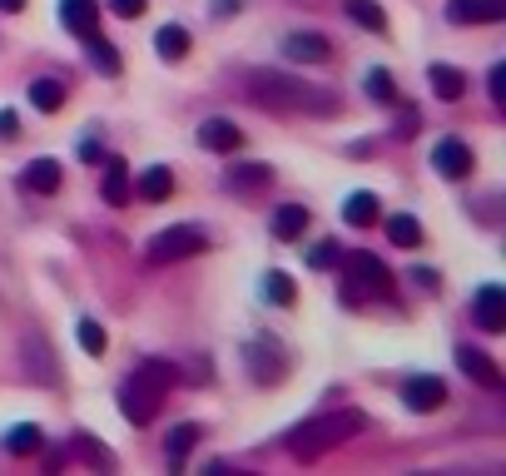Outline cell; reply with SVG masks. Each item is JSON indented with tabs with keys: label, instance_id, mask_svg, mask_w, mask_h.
Instances as JSON below:
<instances>
[{
	"label": "cell",
	"instance_id": "f1b7e54d",
	"mask_svg": "<svg viewBox=\"0 0 506 476\" xmlns=\"http://www.w3.org/2000/svg\"><path fill=\"white\" fill-rule=\"evenodd\" d=\"M75 338H80V348H85L89 357H104V348H110V338H104V327L95 323V318H85V323L75 327Z\"/></svg>",
	"mask_w": 506,
	"mask_h": 476
},
{
	"label": "cell",
	"instance_id": "6da1fadb",
	"mask_svg": "<svg viewBox=\"0 0 506 476\" xmlns=\"http://www.w3.org/2000/svg\"><path fill=\"white\" fill-rule=\"evenodd\" d=\"M249 100L279 114H338V95L333 89H318L308 80L279 75V70H258L249 80Z\"/></svg>",
	"mask_w": 506,
	"mask_h": 476
},
{
	"label": "cell",
	"instance_id": "7402d4cb",
	"mask_svg": "<svg viewBox=\"0 0 506 476\" xmlns=\"http://www.w3.org/2000/svg\"><path fill=\"white\" fill-rule=\"evenodd\" d=\"M342 15H348V20H357L363 30H372V35H382V30H387V15H382L378 0H342Z\"/></svg>",
	"mask_w": 506,
	"mask_h": 476
},
{
	"label": "cell",
	"instance_id": "2e32d148",
	"mask_svg": "<svg viewBox=\"0 0 506 476\" xmlns=\"http://www.w3.org/2000/svg\"><path fill=\"white\" fill-rule=\"evenodd\" d=\"M129 194H140L144 203H165L169 194H174V174H169L165 164H154V169H144V174L129 184Z\"/></svg>",
	"mask_w": 506,
	"mask_h": 476
},
{
	"label": "cell",
	"instance_id": "e0dca14e",
	"mask_svg": "<svg viewBox=\"0 0 506 476\" xmlns=\"http://www.w3.org/2000/svg\"><path fill=\"white\" fill-rule=\"evenodd\" d=\"M199 144L203 150H214V154H234L243 144L239 125H228V119H203L199 125Z\"/></svg>",
	"mask_w": 506,
	"mask_h": 476
},
{
	"label": "cell",
	"instance_id": "8992f818",
	"mask_svg": "<svg viewBox=\"0 0 506 476\" xmlns=\"http://www.w3.org/2000/svg\"><path fill=\"white\" fill-rule=\"evenodd\" d=\"M224 188L234 194V199H258V194L273 188V169H268V164H228Z\"/></svg>",
	"mask_w": 506,
	"mask_h": 476
},
{
	"label": "cell",
	"instance_id": "7a4b0ae2",
	"mask_svg": "<svg viewBox=\"0 0 506 476\" xmlns=\"http://www.w3.org/2000/svg\"><path fill=\"white\" fill-rule=\"evenodd\" d=\"M179 382H184V372H179L174 363H165V357H150V363H144L140 372L129 377L125 388H119V412H125L134 426H150L154 417H159V407H165L169 388H179Z\"/></svg>",
	"mask_w": 506,
	"mask_h": 476
},
{
	"label": "cell",
	"instance_id": "ffe728a7",
	"mask_svg": "<svg viewBox=\"0 0 506 476\" xmlns=\"http://www.w3.org/2000/svg\"><path fill=\"white\" fill-rule=\"evenodd\" d=\"M342 219L353 228H372L382 219V209H378V194H367V188H357V194H348V203H342Z\"/></svg>",
	"mask_w": 506,
	"mask_h": 476
},
{
	"label": "cell",
	"instance_id": "e575fe53",
	"mask_svg": "<svg viewBox=\"0 0 506 476\" xmlns=\"http://www.w3.org/2000/svg\"><path fill=\"white\" fill-rule=\"evenodd\" d=\"M110 11H114V15H125V20H134V15L144 11V0H110Z\"/></svg>",
	"mask_w": 506,
	"mask_h": 476
},
{
	"label": "cell",
	"instance_id": "484cf974",
	"mask_svg": "<svg viewBox=\"0 0 506 476\" xmlns=\"http://www.w3.org/2000/svg\"><path fill=\"white\" fill-rule=\"evenodd\" d=\"M387 238H393L397 249H418V243H422V224L412 219V213H393V219H387Z\"/></svg>",
	"mask_w": 506,
	"mask_h": 476
},
{
	"label": "cell",
	"instance_id": "836d02e7",
	"mask_svg": "<svg viewBox=\"0 0 506 476\" xmlns=\"http://www.w3.org/2000/svg\"><path fill=\"white\" fill-rule=\"evenodd\" d=\"M492 100L496 110H506V65H492Z\"/></svg>",
	"mask_w": 506,
	"mask_h": 476
},
{
	"label": "cell",
	"instance_id": "52a82bcc",
	"mask_svg": "<svg viewBox=\"0 0 506 476\" xmlns=\"http://www.w3.org/2000/svg\"><path fill=\"white\" fill-rule=\"evenodd\" d=\"M249 372H253V382H283L288 357H283V348L273 338H258V342H249Z\"/></svg>",
	"mask_w": 506,
	"mask_h": 476
},
{
	"label": "cell",
	"instance_id": "1f68e13d",
	"mask_svg": "<svg viewBox=\"0 0 506 476\" xmlns=\"http://www.w3.org/2000/svg\"><path fill=\"white\" fill-rule=\"evenodd\" d=\"M75 447H80V457H85L89 466H100V472H110V466H114V457H110V451H104L95 437H80Z\"/></svg>",
	"mask_w": 506,
	"mask_h": 476
},
{
	"label": "cell",
	"instance_id": "83f0119b",
	"mask_svg": "<svg viewBox=\"0 0 506 476\" xmlns=\"http://www.w3.org/2000/svg\"><path fill=\"white\" fill-rule=\"evenodd\" d=\"M264 298H268V303H279V308H293L298 288H293V278H288V273H279V268H273V273L264 278Z\"/></svg>",
	"mask_w": 506,
	"mask_h": 476
},
{
	"label": "cell",
	"instance_id": "74e56055",
	"mask_svg": "<svg viewBox=\"0 0 506 476\" xmlns=\"http://www.w3.org/2000/svg\"><path fill=\"white\" fill-rule=\"evenodd\" d=\"M80 154H85V164H104V154H100V144H89V139H85V150H80Z\"/></svg>",
	"mask_w": 506,
	"mask_h": 476
},
{
	"label": "cell",
	"instance_id": "ab89813d",
	"mask_svg": "<svg viewBox=\"0 0 506 476\" xmlns=\"http://www.w3.org/2000/svg\"><path fill=\"white\" fill-rule=\"evenodd\" d=\"M20 5H26V0H0V11H20Z\"/></svg>",
	"mask_w": 506,
	"mask_h": 476
},
{
	"label": "cell",
	"instance_id": "4316f807",
	"mask_svg": "<svg viewBox=\"0 0 506 476\" xmlns=\"http://www.w3.org/2000/svg\"><path fill=\"white\" fill-rule=\"evenodd\" d=\"M40 447H45L40 426H11V437H5V451H11V457H35Z\"/></svg>",
	"mask_w": 506,
	"mask_h": 476
},
{
	"label": "cell",
	"instance_id": "f546056e",
	"mask_svg": "<svg viewBox=\"0 0 506 476\" xmlns=\"http://www.w3.org/2000/svg\"><path fill=\"white\" fill-rule=\"evenodd\" d=\"M367 100H378V104H393L397 100V85L387 70H367Z\"/></svg>",
	"mask_w": 506,
	"mask_h": 476
},
{
	"label": "cell",
	"instance_id": "d6986e66",
	"mask_svg": "<svg viewBox=\"0 0 506 476\" xmlns=\"http://www.w3.org/2000/svg\"><path fill=\"white\" fill-rule=\"evenodd\" d=\"M427 80H432V95H437V100H447V104L467 95V75H462L456 65H432Z\"/></svg>",
	"mask_w": 506,
	"mask_h": 476
},
{
	"label": "cell",
	"instance_id": "4fadbf2b",
	"mask_svg": "<svg viewBox=\"0 0 506 476\" xmlns=\"http://www.w3.org/2000/svg\"><path fill=\"white\" fill-rule=\"evenodd\" d=\"M402 402L412 407V412H437V407L447 402V382L442 377H412V382L402 388Z\"/></svg>",
	"mask_w": 506,
	"mask_h": 476
},
{
	"label": "cell",
	"instance_id": "7c38bea8",
	"mask_svg": "<svg viewBox=\"0 0 506 476\" xmlns=\"http://www.w3.org/2000/svg\"><path fill=\"white\" fill-rule=\"evenodd\" d=\"M283 55H288V60H298V65H323L333 55V45L318 35V30H293V35L283 40Z\"/></svg>",
	"mask_w": 506,
	"mask_h": 476
},
{
	"label": "cell",
	"instance_id": "cb8c5ba5",
	"mask_svg": "<svg viewBox=\"0 0 506 476\" xmlns=\"http://www.w3.org/2000/svg\"><path fill=\"white\" fill-rule=\"evenodd\" d=\"M30 104H35L40 114H55L65 104V80H30Z\"/></svg>",
	"mask_w": 506,
	"mask_h": 476
},
{
	"label": "cell",
	"instance_id": "ac0fdd59",
	"mask_svg": "<svg viewBox=\"0 0 506 476\" xmlns=\"http://www.w3.org/2000/svg\"><path fill=\"white\" fill-rule=\"evenodd\" d=\"M60 188V159H30L20 174V194H55Z\"/></svg>",
	"mask_w": 506,
	"mask_h": 476
},
{
	"label": "cell",
	"instance_id": "3957f363",
	"mask_svg": "<svg viewBox=\"0 0 506 476\" xmlns=\"http://www.w3.org/2000/svg\"><path fill=\"white\" fill-rule=\"evenodd\" d=\"M367 426V417L363 412H323V417H308L303 426H293V437H288V451L298 457V462H318L323 451H333V447H342L348 437H357Z\"/></svg>",
	"mask_w": 506,
	"mask_h": 476
},
{
	"label": "cell",
	"instance_id": "d4e9b609",
	"mask_svg": "<svg viewBox=\"0 0 506 476\" xmlns=\"http://www.w3.org/2000/svg\"><path fill=\"white\" fill-rule=\"evenodd\" d=\"M203 432L194 422H179L174 432H169V441H165V451H169V466H184V457L194 451V441H199Z\"/></svg>",
	"mask_w": 506,
	"mask_h": 476
},
{
	"label": "cell",
	"instance_id": "5bb4252c",
	"mask_svg": "<svg viewBox=\"0 0 506 476\" xmlns=\"http://www.w3.org/2000/svg\"><path fill=\"white\" fill-rule=\"evenodd\" d=\"M60 20L75 30L80 40L100 35V0H60Z\"/></svg>",
	"mask_w": 506,
	"mask_h": 476
},
{
	"label": "cell",
	"instance_id": "4dcf8cb0",
	"mask_svg": "<svg viewBox=\"0 0 506 476\" xmlns=\"http://www.w3.org/2000/svg\"><path fill=\"white\" fill-rule=\"evenodd\" d=\"M85 45H89V60L100 65L104 75H119V50H110V45H104V40H100V35H89V40H85Z\"/></svg>",
	"mask_w": 506,
	"mask_h": 476
},
{
	"label": "cell",
	"instance_id": "ba28073f",
	"mask_svg": "<svg viewBox=\"0 0 506 476\" xmlns=\"http://www.w3.org/2000/svg\"><path fill=\"white\" fill-rule=\"evenodd\" d=\"M452 26H496L506 20V0H447Z\"/></svg>",
	"mask_w": 506,
	"mask_h": 476
},
{
	"label": "cell",
	"instance_id": "9c48e42d",
	"mask_svg": "<svg viewBox=\"0 0 506 476\" xmlns=\"http://www.w3.org/2000/svg\"><path fill=\"white\" fill-rule=\"evenodd\" d=\"M456 367H462V372L472 377V382H481V388L487 392H502V367L492 363V352H481V348H467V342H462V348H456Z\"/></svg>",
	"mask_w": 506,
	"mask_h": 476
},
{
	"label": "cell",
	"instance_id": "5b68a950",
	"mask_svg": "<svg viewBox=\"0 0 506 476\" xmlns=\"http://www.w3.org/2000/svg\"><path fill=\"white\" fill-rule=\"evenodd\" d=\"M209 249V234L199 224H169L144 243V264H179V258H194V253Z\"/></svg>",
	"mask_w": 506,
	"mask_h": 476
},
{
	"label": "cell",
	"instance_id": "603a6c76",
	"mask_svg": "<svg viewBox=\"0 0 506 476\" xmlns=\"http://www.w3.org/2000/svg\"><path fill=\"white\" fill-rule=\"evenodd\" d=\"M189 45H194V40H189V30H184V26H165L159 35H154V50L165 55L169 65L184 60V55H189Z\"/></svg>",
	"mask_w": 506,
	"mask_h": 476
},
{
	"label": "cell",
	"instance_id": "d590c367",
	"mask_svg": "<svg viewBox=\"0 0 506 476\" xmlns=\"http://www.w3.org/2000/svg\"><path fill=\"white\" fill-rule=\"evenodd\" d=\"M15 134H20V119L11 110H0V139H15Z\"/></svg>",
	"mask_w": 506,
	"mask_h": 476
},
{
	"label": "cell",
	"instance_id": "8fae6325",
	"mask_svg": "<svg viewBox=\"0 0 506 476\" xmlns=\"http://www.w3.org/2000/svg\"><path fill=\"white\" fill-rule=\"evenodd\" d=\"M477 327L481 333H506V288L502 283H487L477 293Z\"/></svg>",
	"mask_w": 506,
	"mask_h": 476
},
{
	"label": "cell",
	"instance_id": "44dd1931",
	"mask_svg": "<svg viewBox=\"0 0 506 476\" xmlns=\"http://www.w3.org/2000/svg\"><path fill=\"white\" fill-rule=\"evenodd\" d=\"M308 234V209L303 203H283L279 213H273V238H283V243H293V238Z\"/></svg>",
	"mask_w": 506,
	"mask_h": 476
},
{
	"label": "cell",
	"instance_id": "8d00e7d4",
	"mask_svg": "<svg viewBox=\"0 0 506 476\" xmlns=\"http://www.w3.org/2000/svg\"><path fill=\"white\" fill-rule=\"evenodd\" d=\"M412 278H418V288L437 293V273H432V268H412Z\"/></svg>",
	"mask_w": 506,
	"mask_h": 476
},
{
	"label": "cell",
	"instance_id": "d6a6232c",
	"mask_svg": "<svg viewBox=\"0 0 506 476\" xmlns=\"http://www.w3.org/2000/svg\"><path fill=\"white\" fill-rule=\"evenodd\" d=\"M338 258H342L338 243H318V249L308 253V264H313V268H338Z\"/></svg>",
	"mask_w": 506,
	"mask_h": 476
},
{
	"label": "cell",
	"instance_id": "30bf717a",
	"mask_svg": "<svg viewBox=\"0 0 506 476\" xmlns=\"http://www.w3.org/2000/svg\"><path fill=\"white\" fill-rule=\"evenodd\" d=\"M432 164H437V174L442 179H467L472 174V150H467V139H437V150H432Z\"/></svg>",
	"mask_w": 506,
	"mask_h": 476
},
{
	"label": "cell",
	"instance_id": "9a60e30c",
	"mask_svg": "<svg viewBox=\"0 0 506 476\" xmlns=\"http://www.w3.org/2000/svg\"><path fill=\"white\" fill-rule=\"evenodd\" d=\"M100 199L104 203H114V209H125L134 194H129V169H125V159H104V179H100Z\"/></svg>",
	"mask_w": 506,
	"mask_h": 476
},
{
	"label": "cell",
	"instance_id": "277c9868",
	"mask_svg": "<svg viewBox=\"0 0 506 476\" xmlns=\"http://www.w3.org/2000/svg\"><path fill=\"white\" fill-rule=\"evenodd\" d=\"M338 264H342V298H348V303L387 298V288H393V273L382 268L378 253H348V258H338Z\"/></svg>",
	"mask_w": 506,
	"mask_h": 476
},
{
	"label": "cell",
	"instance_id": "f35d334b",
	"mask_svg": "<svg viewBox=\"0 0 506 476\" xmlns=\"http://www.w3.org/2000/svg\"><path fill=\"white\" fill-rule=\"evenodd\" d=\"M239 11V0H214V15H234Z\"/></svg>",
	"mask_w": 506,
	"mask_h": 476
}]
</instances>
